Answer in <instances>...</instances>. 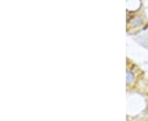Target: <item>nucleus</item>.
<instances>
[{
  "mask_svg": "<svg viewBox=\"0 0 148 121\" xmlns=\"http://www.w3.org/2000/svg\"><path fill=\"white\" fill-rule=\"evenodd\" d=\"M143 20L139 17V16H136L132 19V27H134V28H138V27H140L143 26Z\"/></svg>",
  "mask_w": 148,
  "mask_h": 121,
  "instance_id": "f257e3e1",
  "label": "nucleus"
},
{
  "mask_svg": "<svg viewBox=\"0 0 148 121\" xmlns=\"http://www.w3.org/2000/svg\"><path fill=\"white\" fill-rule=\"evenodd\" d=\"M135 79V75H134V73L132 72V70H128L127 72V84L129 85L131 84L132 83H133Z\"/></svg>",
  "mask_w": 148,
  "mask_h": 121,
  "instance_id": "f03ea898",
  "label": "nucleus"
}]
</instances>
